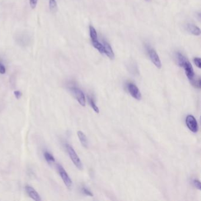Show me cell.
Masks as SVG:
<instances>
[{
	"label": "cell",
	"mask_w": 201,
	"mask_h": 201,
	"mask_svg": "<svg viewBox=\"0 0 201 201\" xmlns=\"http://www.w3.org/2000/svg\"><path fill=\"white\" fill-rule=\"evenodd\" d=\"M49 8L51 12L55 13L57 10V4L55 0L49 1Z\"/></svg>",
	"instance_id": "obj_13"
},
{
	"label": "cell",
	"mask_w": 201,
	"mask_h": 201,
	"mask_svg": "<svg viewBox=\"0 0 201 201\" xmlns=\"http://www.w3.org/2000/svg\"><path fill=\"white\" fill-rule=\"evenodd\" d=\"M186 124L188 129L194 133L198 131V124L195 117L192 115H188L186 118Z\"/></svg>",
	"instance_id": "obj_5"
},
{
	"label": "cell",
	"mask_w": 201,
	"mask_h": 201,
	"mask_svg": "<svg viewBox=\"0 0 201 201\" xmlns=\"http://www.w3.org/2000/svg\"><path fill=\"white\" fill-rule=\"evenodd\" d=\"M194 62L195 65L199 69H201V59L199 58V57H195L194 59Z\"/></svg>",
	"instance_id": "obj_18"
},
{
	"label": "cell",
	"mask_w": 201,
	"mask_h": 201,
	"mask_svg": "<svg viewBox=\"0 0 201 201\" xmlns=\"http://www.w3.org/2000/svg\"><path fill=\"white\" fill-rule=\"evenodd\" d=\"M92 44L94 48L97 49L101 54H104L103 45L98 40V39L95 40H92Z\"/></svg>",
	"instance_id": "obj_12"
},
{
	"label": "cell",
	"mask_w": 201,
	"mask_h": 201,
	"mask_svg": "<svg viewBox=\"0 0 201 201\" xmlns=\"http://www.w3.org/2000/svg\"><path fill=\"white\" fill-rule=\"evenodd\" d=\"M176 57L178 65L181 67H183L184 69L186 76L191 82L195 78V72L191 63L184 55L179 52H178L176 53Z\"/></svg>",
	"instance_id": "obj_1"
},
{
	"label": "cell",
	"mask_w": 201,
	"mask_h": 201,
	"mask_svg": "<svg viewBox=\"0 0 201 201\" xmlns=\"http://www.w3.org/2000/svg\"><path fill=\"white\" fill-rule=\"evenodd\" d=\"M185 30L192 35L199 36L201 34L200 28L193 24L188 23L185 25Z\"/></svg>",
	"instance_id": "obj_9"
},
{
	"label": "cell",
	"mask_w": 201,
	"mask_h": 201,
	"mask_svg": "<svg viewBox=\"0 0 201 201\" xmlns=\"http://www.w3.org/2000/svg\"><path fill=\"white\" fill-rule=\"evenodd\" d=\"M103 45L104 47V54L106 55L110 59L113 60L114 59V54L113 52V50L108 42L106 41H103Z\"/></svg>",
	"instance_id": "obj_10"
},
{
	"label": "cell",
	"mask_w": 201,
	"mask_h": 201,
	"mask_svg": "<svg viewBox=\"0 0 201 201\" xmlns=\"http://www.w3.org/2000/svg\"><path fill=\"white\" fill-rule=\"evenodd\" d=\"M37 1L38 0H30V4L33 9L36 8L37 4Z\"/></svg>",
	"instance_id": "obj_22"
},
{
	"label": "cell",
	"mask_w": 201,
	"mask_h": 201,
	"mask_svg": "<svg viewBox=\"0 0 201 201\" xmlns=\"http://www.w3.org/2000/svg\"><path fill=\"white\" fill-rule=\"evenodd\" d=\"M77 136L81 142L83 146L87 148L88 147V140L87 137L85 135V134L82 132V131H78L77 132Z\"/></svg>",
	"instance_id": "obj_11"
},
{
	"label": "cell",
	"mask_w": 201,
	"mask_h": 201,
	"mask_svg": "<svg viewBox=\"0 0 201 201\" xmlns=\"http://www.w3.org/2000/svg\"><path fill=\"white\" fill-rule=\"evenodd\" d=\"M14 94L15 96V97L17 99H19L20 98L22 97V93L19 90H16L14 92Z\"/></svg>",
	"instance_id": "obj_23"
},
{
	"label": "cell",
	"mask_w": 201,
	"mask_h": 201,
	"mask_svg": "<svg viewBox=\"0 0 201 201\" xmlns=\"http://www.w3.org/2000/svg\"><path fill=\"white\" fill-rule=\"evenodd\" d=\"M6 69L4 65L0 61V74H4L6 73Z\"/></svg>",
	"instance_id": "obj_21"
},
{
	"label": "cell",
	"mask_w": 201,
	"mask_h": 201,
	"mask_svg": "<svg viewBox=\"0 0 201 201\" xmlns=\"http://www.w3.org/2000/svg\"><path fill=\"white\" fill-rule=\"evenodd\" d=\"M70 90L80 104L83 107H85L86 106V98H85L84 94L83 93L82 90L76 87H71Z\"/></svg>",
	"instance_id": "obj_3"
},
{
	"label": "cell",
	"mask_w": 201,
	"mask_h": 201,
	"mask_svg": "<svg viewBox=\"0 0 201 201\" xmlns=\"http://www.w3.org/2000/svg\"><path fill=\"white\" fill-rule=\"evenodd\" d=\"M127 90L131 96L137 100H141V93L138 87L132 83L127 84Z\"/></svg>",
	"instance_id": "obj_7"
},
{
	"label": "cell",
	"mask_w": 201,
	"mask_h": 201,
	"mask_svg": "<svg viewBox=\"0 0 201 201\" xmlns=\"http://www.w3.org/2000/svg\"><path fill=\"white\" fill-rule=\"evenodd\" d=\"M25 189H26V191L27 193L28 196L34 201H41V198L40 196L32 186H31L30 185H26L25 187Z\"/></svg>",
	"instance_id": "obj_8"
},
{
	"label": "cell",
	"mask_w": 201,
	"mask_h": 201,
	"mask_svg": "<svg viewBox=\"0 0 201 201\" xmlns=\"http://www.w3.org/2000/svg\"><path fill=\"white\" fill-rule=\"evenodd\" d=\"M147 52L153 64L158 69H160L162 67V63L156 51L153 49H151L149 47L147 48Z\"/></svg>",
	"instance_id": "obj_6"
},
{
	"label": "cell",
	"mask_w": 201,
	"mask_h": 201,
	"mask_svg": "<svg viewBox=\"0 0 201 201\" xmlns=\"http://www.w3.org/2000/svg\"><path fill=\"white\" fill-rule=\"evenodd\" d=\"M44 156L45 159L46 161L49 163H54L55 162V159L54 156L48 152H45L44 153Z\"/></svg>",
	"instance_id": "obj_15"
},
{
	"label": "cell",
	"mask_w": 201,
	"mask_h": 201,
	"mask_svg": "<svg viewBox=\"0 0 201 201\" xmlns=\"http://www.w3.org/2000/svg\"><path fill=\"white\" fill-rule=\"evenodd\" d=\"M82 191L86 195L93 196V194L92 193V192L90 190L87 189V188H82Z\"/></svg>",
	"instance_id": "obj_20"
},
{
	"label": "cell",
	"mask_w": 201,
	"mask_h": 201,
	"mask_svg": "<svg viewBox=\"0 0 201 201\" xmlns=\"http://www.w3.org/2000/svg\"><path fill=\"white\" fill-rule=\"evenodd\" d=\"M145 1H150L151 0H145Z\"/></svg>",
	"instance_id": "obj_24"
},
{
	"label": "cell",
	"mask_w": 201,
	"mask_h": 201,
	"mask_svg": "<svg viewBox=\"0 0 201 201\" xmlns=\"http://www.w3.org/2000/svg\"><path fill=\"white\" fill-rule=\"evenodd\" d=\"M89 103L90 104L91 107L92 108V109L94 110V111L96 113H99V112H100V110H99V109H98V106H97V105L96 104V103H94V100H93V99L92 98H89Z\"/></svg>",
	"instance_id": "obj_16"
},
{
	"label": "cell",
	"mask_w": 201,
	"mask_h": 201,
	"mask_svg": "<svg viewBox=\"0 0 201 201\" xmlns=\"http://www.w3.org/2000/svg\"><path fill=\"white\" fill-rule=\"evenodd\" d=\"M191 83L194 85V87H196L198 89H200L201 88V82L200 78H198V79L196 80L194 79L193 80L191 81Z\"/></svg>",
	"instance_id": "obj_17"
},
{
	"label": "cell",
	"mask_w": 201,
	"mask_h": 201,
	"mask_svg": "<svg viewBox=\"0 0 201 201\" xmlns=\"http://www.w3.org/2000/svg\"><path fill=\"white\" fill-rule=\"evenodd\" d=\"M66 149H67V152L69 153V155L70 158L71 160H72L73 163L74 164V165L79 169L82 170L83 168V166L82 161L80 160L79 157L78 156L74 149L73 148V147L71 146L70 145H69L68 144L66 145Z\"/></svg>",
	"instance_id": "obj_2"
},
{
	"label": "cell",
	"mask_w": 201,
	"mask_h": 201,
	"mask_svg": "<svg viewBox=\"0 0 201 201\" xmlns=\"http://www.w3.org/2000/svg\"><path fill=\"white\" fill-rule=\"evenodd\" d=\"M89 31H90V36L92 39V41L98 40V33L94 27H93L92 26H89Z\"/></svg>",
	"instance_id": "obj_14"
},
{
	"label": "cell",
	"mask_w": 201,
	"mask_h": 201,
	"mask_svg": "<svg viewBox=\"0 0 201 201\" xmlns=\"http://www.w3.org/2000/svg\"><path fill=\"white\" fill-rule=\"evenodd\" d=\"M194 185L195 186L196 188H197L199 190H201V182L199 180L197 179H194L193 180Z\"/></svg>",
	"instance_id": "obj_19"
},
{
	"label": "cell",
	"mask_w": 201,
	"mask_h": 201,
	"mask_svg": "<svg viewBox=\"0 0 201 201\" xmlns=\"http://www.w3.org/2000/svg\"><path fill=\"white\" fill-rule=\"evenodd\" d=\"M57 168L58 169L59 173L60 174V176L62 180H63L65 186L70 189L72 186V181L71 180L70 178L69 177V175L66 172L65 169L63 168V167L60 165H57Z\"/></svg>",
	"instance_id": "obj_4"
}]
</instances>
